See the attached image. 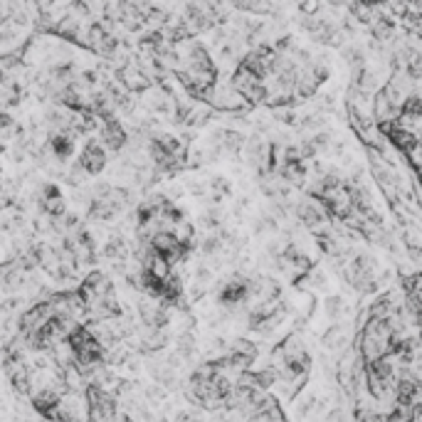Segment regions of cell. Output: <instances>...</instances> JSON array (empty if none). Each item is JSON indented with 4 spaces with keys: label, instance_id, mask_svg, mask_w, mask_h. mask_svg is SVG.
<instances>
[{
    "label": "cell",
    "instance_id": "cell-3",
    "mask_svg": "<svg viewBox=\"0 0 422 422\" xmlns=\"http://www.w3.org/2000/svg\"><path fill=\"white\" fill-rule=\"evenodd\" d=\"M321 343H324V349L329 351H338V349H346L349 346V331L343 324H333L324 331V336H321Z\"/></svg>",
    "mask_w": 422,
    "mask_h": 422
},
{
    "label": "cell",
    "instance_id": "cell-2",
    "mask_svg": "<svg viewBox=\"0 0 422 422\" xmlns=\"http://www.w3.org/2000/svg\"><path fill=\"white\" fill-rule=\"evenodd\" d=\"M80 165L84 168L89 176H97L99 171H104L106 165V148L99 143V141H92V143H86V148L82 151L80 156Z\"/></svg>",
    "mask_w": 422,
    "mask_h": 422
},
{
    "label": "cell",
    "instance_id": "cell-4",
    "mask_svg": "<svg viewBox=\"0 0 422 422\" xmlns=\"http://www.w3.org/2000/svg\"><path fill=\"white\" fill-rule=\"evenodd\" d=\"M173 353H176L183 363H190L193 358H196L198 346H196V336L190 333V329L183 331V333L176 338V351H173Z\"/></svg>",
    "mask_w": 422,
    "mask_h": 422
},
{
    "label": "cell",
    "instance_id": "cell-6",
    "mask_svg": "<svg viewBox=\"0 0 422 422\" xmlns=\"http://www.w3.org/2000/svg\"><path fill=\"white\" fill-rule=\"evenodd\" d=\"M299 8L304 15H318L324 10V0H299Z\"/></svg>",
    "mask_w": 422,
    "mask_h": 422
},
{
    "label": "cell",
    "instance_id": "cell-5",
    "mask_svg": "<svg viewBox=\"0 0 422 422\" xmlns=\"http://www.w3.org/2000/svg\"><path fill=\"white\" fill-rule=\"evenodd\" d=\"M343 312H346V299H343V296H338V294L326 296L324 299V314L331 318V321H338V318L343 316Z\"/></svg>",
    "mask_w": 422,
    "mask_h": 422
},
{
    "label": "cell",
    "instance_id": "cell-7",
    "mask_svg": "<svg viewBox=\"0 0 422 422\" xmlns=\"http://www.w3.org/2000/svg\"><path fill=\"white\" fill-rule=\"evenodd\" d=\"M153 422H171V420H168V417H163V415H161V417H156V420H153Z\"/></svg>",
    "mask_w": 422,
    "mask_h": 422
},
{
    "label": "cell",
    "instance_id": "cell-1",
    "mask_svg": "<svg viewBox=\"0 0 422 422\" xmlns=\"http://www.w3.org/2000/svg\"><path fill=\"white\" fill-rule=\"evenodd\" d=\"M233 84L242 97L250 102V106H264V84H262V77L257 72H252L250 67L245 65H239L233 74Z\"/></svg>",
    "mask_w": 422,
    "mask_h": 422
}]
</instances>
